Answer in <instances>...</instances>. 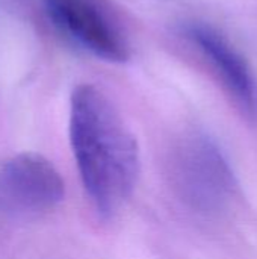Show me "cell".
I'll return each mask as SVG.
<instances>
[{
    "label": "cell",
    "mask_w": 257,
    "mask_h": 259,
    "mask_svg": "<svg viewBox=\"0 0 257 259\" xmlns=\"http://www.w3.org/2000/svg\"><path fill=\"white\" fill-rule=\"evenodd\" d=\"M70 143L83 188L103 217L127 200L139 175L132 131L95 85H77L70 100Z\"/></svg>",
    "instance_id": "cell-1"
},
{
    "label": "cell",
    "mask_w": 257,
    "mask_h": 259,
    "mask_svg": "<svg viewBox=\"0 0 257 259\" xmlns=\"http://www.w3.org/2000/svg\"><path fill=\"white\" fill-rule=\"evenodd\" d=\"M168 176L182 203L201 215L224 211L236 191L226 156L203 134H191L176 143L168 158Z\"/></svg>",
    "instance_id": "cell-2"
},
{
    "label": "cell",
    "mask_w": 257,
    "mask_h": 259,
    "mask_svg": "<svg viewBox=\"0 0 257 259\" xmlns=\"http://www.w3.org/2000/svg\"><path fill=\"white\" fill-rule=\"evenodd\" d=\"M0 188L14 203L29 211H47L65 197V184L58 168L38 153H20L0 170Z\"/></svg>",
    "instance_id": "cell-4"
},
{
    "label": "cell",
    "mask_w": 257,
    "mask_h": 259,
    "mask_svg": "<svg viewBox=\"0 0 257 259\" xmlns=\"http://www.w3.org/2000/svg\"><path fill=\"white\" fill-rule=\"evenodd\" d=\"M52 23L92 56L123 64L130 44L115 15L101 0H42Z\"/></svg>",
    "instance_id": "cell-3"
},
{
    "label": "cell",
    "mask_w": 257,
    "mask_h": 259,
    "mask_svg": "<svg viewBox=\"0 0 257 259\" xmlns=\"http://www.w3.org/2000/svg\"><path fill=\"white\" fill-rule=\"evenodd\" d=\"M186 36L212 64L241 109L257 120V77L241 52L209 24H189Z\"/></svg>",
    "instance_id": "cell-5"
}]
</instances>
